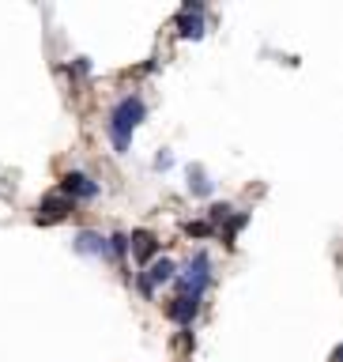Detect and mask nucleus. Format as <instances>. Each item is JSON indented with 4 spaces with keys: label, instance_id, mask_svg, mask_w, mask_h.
Masks as SVG:
<instances>
[{
    "label": "nucleus",
    "instance_id": "nucleus-8",
    "mask_svg": "<svg viewBox=\"0 0 343 362\" xmlns=\"http://www.w3.org/2000/svg\"><path fill=\"white\" fill-rule=\"evenodd\" d=\"M76 249L95 253V257H106V253H110V238H102V234H95V230H79V234H76Z\"/></svg>",
    "mask_w": 343,
    "mask_h": 362
},
{
    "label": "nucleus",
    "instance_id": "nucleus-5",
    "mask_svg": "<svg viewBox=\"0 0 343 362\" xmlns=\"http://www.w3.org/2000/svg\"><path fill=\"white\" fill-rule=\"evenodd\" d=\"M68 211H72V200L68 197H45L38 204V223H61Z\"/></svg>",
    "mask_w": 343,
    "mask_h": 362
},
{
    "label": "nucleus",
    "instance_id": "nucleus-4",
    "mask_svg": "<svg viewBox=\"0 0 343 362\" xmlns=\"http://www.w3.org/2000/svg\"><path fill=\"white\" fill-rule=\"evenodd\" d=\"M200 16H204V4H189L181 8V19H178V27H181V38H200L204 34V23H200Z\"/></svg>",
    "mask_w": 343,
    "mask_h": 362
},
{
    "label": "nucleus",
    "instance_id": "nucleus-9",
    "mask_svg": "<svg viewBox=\"0 0 343 362\" xmlns=\"http://www.w3.org/2000/svg\"><path fill=\"white\" fill-rule=\"evenodd\" d=\"M158 249V242H155V234L151 230H136L132 234V257H140V260H147Z\"/></svg>",
    "mask_w": 343,
    "mask_h": 362
},
{
    "label": "nucleus",
    "instance_id": "nucleus-2",
    "mask_svg": "<svg viewBox=\"0 0 343 362\" xmlns=\"http://www.w3.org/2000/svg\"><path fill=\"white\" fill-rule=\"evenodd\" d=\"M204 287H208V257L197 253V257H192V264H189L185 283H181V294H192V298H200Z\"/></svg>",
    "mask_w": 343,
    "mask_h": 362
},
{
    "label": "nucleus",
    "instance_id": "nucleus-1",
    "mask_svg": "<svg viewBox=\"0 0 343 362\" xmlns=\"http://www.w3.org/2000/svg\"><path fill=\"white\" fill-rule=\"evenodd\" d=\"M140 121H144V98L129 95L110 117V136H113V144H117V151L129 147V136L140 129Z\"/></svg>",
    "mask_w": 343,
    "mask_h": 362
},
{
    "label": "nucleus",
    "instance_id": "nucleus-6",
    "mask_svg": "<svg viewBox=\"0 0 343 362\" xmlns=\"http://www.w3.org/2000/svg\"><path fill=\"white\" fill-rule=\"evenodd\" d=\"M166 279H174V260H155L151 268H147V276H140V287H144V294H151L158 283H166Z\"/></svg>",
    "mask_w": 343,
    "mask_h": 362
},
{
    "label": "nucleus",
    "instance_id": "nucleus-7",
    "mask_svg": "<svg viewBox=\"0 0 343 362\" xmlns=\"http://www.w3.org/2000/svg\"><path fill=\"white\" fill-rule=\"evenodd\" d=\"M197 310H200V298H192V294H178V298L170 302V317H174L178 325H192Z\"/></svg>",
    "mask_w": 343,
    "mask_h": 362
},
{
    "label": "nucleus",
    "instance_id": "nucleus-10",
    "mask_svg": "<svg viewBox=\"0 0 343 362\" xmlns=\"http://www.w3.org/2000/svg\"><path fill=\"white\" fill-rule=\"evenodd\" d=\"M185 234H189V238H192V234L200 238V234H208V226H204V223H185Z\"/></svg>",
    "mask_w": 343,
    "mask_h": 362
},
{
    "label": "nucleus",
    "instance_id": "nucleus-3",
    "mask_svg": "<svg viewBox=\"0 0 343 362\" xmlns=\"http://www.w3.org/2000/svg\"><path fill=\"white\" fill-rule=\"evenodd\" d=\"M61 189H64V197H68V200H76V197H83V200L98 197V185H95V181H91L87 174H76V170L61 177Z\"/></svg>",
    "mask_w": 343,
    "mask_h": 362
}]
</instances>
